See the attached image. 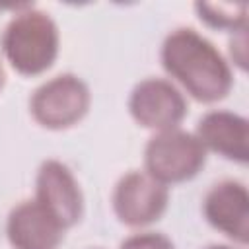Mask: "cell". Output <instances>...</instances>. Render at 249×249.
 <instances>
[{
	"label": "cell",
	"instance_id": "8992f818",
	"mask_svg": "<svg viewBox=\"0 0 249 249\" xmlns=\"http://www.w3.org/2000/svg\"><path fill=\"white\" fill-rule=\"evenodd\" d=\"M128 111L140 126L163 132L179 128L187 115V101L169 80L148 78L130 91Z\"/></svg>",
	"mask_w": 249,
	"mask_h": 249
},
{
	"label": "cell",
	"instance_id": "9c48e42d",
	"mask_svg": "<svg viewBox=\"0 0 249 249\" xmlns=\"http://www.w3.org/2000/svg\"><path fill=\"white\" fill-rule=\"evenodd\" d=\"M195 136L206 152H214L230 161L249 160V123L231 111H208L196 124Z\"/></svg>",
	"mask_w": 249,
	"mask_h": 249
},
{
	"label": "cell",
	"instance_id": "7a4b0ae2",
	"mask_svg": "<svg viewBox=\"0 0 249 249\" xmlns=\"http://www.w3.org/2000/svg\"><path fill=\"white\" fill-rule=\"evenodd\" d=\"M60 35L56 23L39 10L19 12L2 33V53L21 76L47 72L58 56Z\"/></svg>",
	"mask_w": 249,
	"mask_h": 249
},
{
	"label": "cell",
	"instance_id": "277c9868",
	"mask_svg": "<svg viewBox=\"0 0 249 249\" xmlns=\"http://www.w3.org/2000/svg\"><path fill=\"white\" fill-rule=\"evenodd\" d=\"M89 101L91 95L84 80L74 74H60L35 89L29 109L41 126L62 130L84 119Z\"/></svg>",
	"mask_w": 249,
	"mask_h": 249
},
{
	"label": "cell",
	"instance_id": "52a82bcc",
	"mask_svg": "<svg viewBox=\"0 0 249 249\" xmlns=\"http://www.w3.org/2000/svg\"><path fill=\"white\" fill-rule=\"evenodd\" d=\"M35 200L66 230L80 222L84 196L74 173L58 160L41 163L35 177Z\"/></svg>",
	"mask_w": 249,
	"mask_h": 249
},
{
	"label": "cell",
	"instance_id": "4fadbf2b",
	"mask_svg": "<svg viewBox=\"0 0 249 249\" xmlns=\"http://www.w3.org/2000/svg\"><path fill=\"white\" fill-rule=\"evenodd\" d=\"M208 249H233V247H228V245H210Z\"/></svg>",
	"mask_w": 249,
	"mask_h": 249
},
{
	"label": "cell",
	"instance_id": "8fae6325",
	"mask_svg": "<svg viewBox=\"0 0 249 249\" xmlns=\"http://www.w3.org/2000/svg\"><path fill=\"white\" fill-rule=\"evenodd\" d=\"M195 10L208 27L222 29V31H245L247 27V4L237 2V4H210V2H198L195 4Z\"/></svg>",
	"mask_w": 249,
	"mask_h": 249
},
{
	"label": "cell",
	"instance_id": "6da1fadb",
	"mask_svg": "<svg viewBox=\"0 0 249 249\" xmlns=\"http://www.w3.org/2000/svg\"><path fill=\"white\" fill-rule=\"evenodd\" d=\"M160 60L163 70L200 103L224 99L233 86V74L226 58L195 29L171 31L161 45Z\"/></svg>",
	"mask_w": 249,
	"mask_h": 249
},
{
	"label": "cell",
	"instance_id": "5b68a950",
	"mask_svg": "<svg viewBox=\"0 0 249 249\" xmlns=\"http://www.w3.org/2000/svg\"><path fill=\"white\" fill-rule=\"evenodd\" d=\"M169 202V191L146 171H130L119 179L113 191V210L119 222L142 228L161 218Z\"/></svg>",
	"mask_w": 249,
	"mask_h": 249
},
{
	"label": "cell",
	"instance_id": "ba28073f",
	"mask_svg": "<svg viewBox=\"0 0 249 249\" xmlns=\"http://www.w3.org/2000/svg\"><path fill=\"white\" fill-rule=\"evenodd\" d=\"M202 212L206 222L245 245L249 241V193L239 181H220L204 196Z\"/></svg>",
	"mask_w": 249,
	"mask_h": 249
},
{
	"label": "cell",
	"instance_id": "7c38bea8",
	"mask_svg": "<svg viewBox=\"0 0 249 249\" xmlns=\"http://www.w3.org/2000/svg\"><path fill=\"white\" fill-rule=\"evenodd\" d=\"M121 249H175L173 241L158 231H142L126 237L121 243Z\"/></svg>",
	"mask_w": 249,
	"mask_h": 249
},
{
	"label": "cell",
	"instance_id": "5bb4252c",
	"mask_svg": "<svg viewBox=\"0 0 249 249\" xmlns=\"http://www.w3.org/2000/svg\"><path fill=\"white\" fill-rule=\"evenodd\" d=\"M2 84H4V72H2V66H0V88H2Z\"/></svg>",
	"mask_w": 249,
	"mask_h": 249
},
{
	"label": "cell",
	"instance_id": "3957f363",
	"mask_svg": "<svg viewBox=\"0 0 249 249\" xmlns=\"http://www.w3.org/2000/svg\"><path fill=\"white\" fill-rule=\"evenodd\" d=\"M206 163V150L198 138L181 128L163 130L150 138L144 150V167L161 185H177L193 179Z\"/></svg>",
	"mask_w": 249,
	"mask_h": 249
},
{
	"label": "cell",
	"instance_id": "30bf717a",
	"mask_svg": "<svg viewBox=\"0 0 249 249\" xmlns=\"http://www.w3.org/2000/svg\"><path fill=\"white\" fill-rule=\"evenodd\" d=\"M6 233L14 249H56L64 228L37 200H25L10 212Z\"/></svg>",
	"mask_w": 249,
	"mask_h": 249
}]
</instances>
